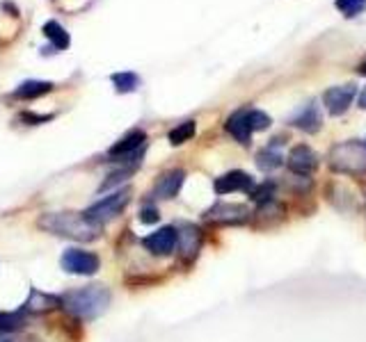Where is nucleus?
Wrapping results in <instances>:
<instances>
[{
    "mask_svg": "<svg viewBox=\"0 0 366 342\" xmlns=\"http://www.w3.org/2000/svg\"><path fill=\"white\" fill-rule=\"evenodd\" d=\"M357 94L355 85H343V87H329L323 94V103L327 107V112L332 117L343 114L348 107H351L353 98Z\"/></svg>",
    "mask_w": 366,
    "mask_h": 342,
    "instance_id": "9",
    "label": "nucleus"
},
{
    "mask_svg": "<svg viewBox=\"0 0 366 342\" xmlns=\"http://www.w3.org/2000/svg\"><path fill=\"white\" fill-rule=\"evenodd\" d=\"M158 219H160V215H158V210H156L153 206H146V208L140 210V221H142V224H156Z\"/></svg>",
    "mask_w": 366,
    "mask_h": 342,
    "instance_id": "27",
    "label": "nucleus"
},
{
    "mask_svg": "<svg viewBox=\"0 0 366 342\" xmlns=\"http://www.w3.org/2000/svg\"><path fill=\"white\" fill-rule=\"evenodd\" d=\"M357 73H360V76H366V60L360 64V67H357Z\"/></svg>",
    "mask_w": 366,
    "mask_h": 342,
    "instance_id": "29",
    "label": "nucleus"
},
{
    "mask_svg": "<svg viewBox=\"0 0 366 342\" xmlns=\"http://www.w3.org/2000/svg\"><path fill=\"white\" fill-rule=\"evenodd\" d=\"M250 219V210L245 206H238V203H217L210 210L204 212V221L217 226H229V224H245Z\"/></svg>",
    "mask_w": 366,
    "mask_h": 342,
    "instance_id": "6",
    "label": "nucleus"
},
{
    "mask_svg": "<svg viewBox=\"0 0 366 342\" xmlns=\"http://www.w3.org/2000/svg\"><path fill=\"white\" fill-rule=\"evenodd\" d=\"M360 107H364L366 110V89L360 94Z\"/></svg>",
    "mask_w": 366,
    "mask_h": 342,
    "instance_id": "30",
    "label": "nucleus"
},
{
    "mask_svg": "<svg viewBox=\"0 0 366 342\" xmlns=\"http://www.w3.org/2000/svg\"><path fill=\"white\" fill-rule=\"evenodd\" d=\"M113 85L117 87L119 94H128V91H135L137 85H140V78L135 76L133 71H122L113 76Z\"/></svg>",
    "mask_w": 366,
    "mask_h": 342,
    "instance_id": "19",
    "label": "nucleus"
},
{
    "mask_svg": "<svg viewBox=\"0 0 366 342\" xmlns=\"http://www.w3.org/2000/svg\"><path fill=\"white\" fill-rule=\"evenodd\" d=\"M334 5H336V9L341 14L355 16V14H360L362 9L366 7V0H334Z\"/></svg>",
    "mask_w": 366,
    "mask_h": 342,
    "instance_id": "24",
    "label": "nucleus"
},
{
    "mask_svg": "<svg viewBox=\"0 0 366 342\" xmlns=\"http://www.w3.org/2000/svg\"><path fill=\"white\" fill-rule=\"evenodd\" d=\"M53 119V114H44V117H39V114H30V112H25V114H21V121H25V124H30V126H37V124H44V121H51Z\"/></svg>",
    "mask_w": 366,
    "mask_h": 342,
    "instance_id": "28",
    "label": "nucleus"
},
{
    "mask_svg": "<svg viewBox=\"0 0 366 342\" xmlns=\"http://www.w3.org/2000/svg\"><path fill=\"white\" fill-rule=\"evenodd\" d=\"M329 164H332L334 171L341 173H362L366 171V146L355 140L336 144L329 151Z\"/></svg>",
    "mask_w": 366,
    "mask_h": 342,
    "instance_id": "3",
    "label": "nucleus"
},
{
    "mask_svg": "<svg viewBox=\"0 0 366 342\" xmlns=\"http://www.w3.org/2000/svg\"><path fill=\"white\" fill-rule=\"evenodd\" d=\"M192 135H195V121H183V124H179L177 128H174V131H170L168 140H170V144L179 146L183 142L192 140Z\"/></svg>",
    "mask_w": 366,
    "mask_h": 342,
    "instance_id": "21",
    "label": "nucleus"
},
{
    "mask_svg": "<svg viewBox=\"0 0 366 342\" xmlns=\"http://www.w3.org/2000/svg\"><path fill=\"white\" fill-rule=\"evenodd\" d=\"M51 89H53V85L51 82H46V80L44 82L42 80H27L14 91V96L16 98H39L44 94H49Z\"/></svg>",
    "mask_w": 366,
    "mask_h": 342,
    "instance_id": "17",
    "label": "nucleus"
},
{
    "mask_svg": "<svg viewBox=\"0 0 366 342\" xmlns=\"http://www.w3.org/2000/svg\"><path fill=\"white\" fill-rule=\"evenodd\" d=\"M270 126V117L261 112V110H250V128L254 131H265Z\"/></svg>",
    "mask_w": 366,
    "mask_h": 342,
    "instance_id": "25",
    "label": "nucleus"
},
{
    "mask_svg": "<svg viewBox=\"0 0 366 342\" xmlns=\"http://www.w3.org/2000/svg\"><path fill=\"white\" fill-rule=\"evenodd\" d=\"M291 124L296 128H300V131H305V133H318V128L323 126V119H320L318 105L314 103V100H311V103H307L296 117H293Z\"/></svg>",
    "mask_w": 366,
    "mask_h": 342,
    "instance_id": "15",
    "label": "nucleus"
},
{
    "mask_svg": "<svg viewBox=\"0 0 366 342\" xmlns=\"http://www.w3.org/2000/svg\"><path fill=\"white\" fill-rule=\"evenodd\" d=\"M144 142H146L144 131H131V133H126L122 140L110 146L108 158H113V160H131V158H137V155L144 153Z\"/></svg>",
    "mask_w": 366,
    "mask_h": 342,
    "instance_id": "7",
    "label": "nucleus"
},
{
    "mask_svg": "<svg viewBox=\"0 0 366 342\" xmlns=\"http://www.w3.org/2000/svg\"><path fill=\"white\" fill-rule=\"evenodd\" d=\"M62 308L71 313L73 317L80 320H94L103 315L110 306V290L106 285H85V288L71 290L60 297Z\"/></svg>",
    "mask_w": 366,
    "mask_h": 342,
    "instance_id": "2",
    "label": "nucleus"
},
{
    "mask_svg": "<svg viewBox=\"0 0 366 342\" xmlns=\"http://www.w3.org/2000/svg\"><path fill=\"white\" fill-rule=\"evenodd\" d=\"M137 164H140V162H131V164H126V167L113 171V173L108 176V180H103V185H101V192H106L110 188H117L119 183H124L126 178H131L133 171L137 169Z\"/></svg>",
    "mask_w": 366,
    "mask_h": 342,
    "instance_id": "20",
    "label": "nucleus"
},
{
    "mask_svg": "<svg viewBox=\"0 0 366 342\" xmlns=\"http://www.w3.org/2000/svg\"><path fill=\"white\" fill-rule=\"evenodd\" d=\"M213 188L217 194H232V192H250L254 188V180L245 171H229L225 176L215 178Z\"/></svg>",
    "mask_w": 366,
    "mask_h": 342,
    "instance_id": "11",
    "label": "nucleus"
},
{
    "mask_svg": "<svg viewBox=\"0 0 366 342\" xmlns=\"http://www.w3.org/2000/svg\"><path fill=\"white\" fill-rule=\"evenodd\" d=\"M142 246L153 256H170L177 246V228L174 226H163L156 233L146 235L142 239Z\"/></svg>",
    "mask_w": 366,
    "mask_h": 342,
    "instance_id": "8",
    "label": "nucleus"
},
{
    "mask_svg": "<svg viewBox=\"0 0 366 342\" xmlns=\"http://www.w3.org/2000/svg\"><path fill=\"white\" fill-rule=\"evenodd\" d=\"M44 34L53 41L55 48L64 51V48H67V46H69V34H67V30H64V27H62L60 23L49 21V23L44 25Z\"/></svg>",
    "mask_w": 366,
    "mask_h": 342,
    "instance_id": "18",
    "label": "nucleus"
},
{
    "mask_svg": "<svg viewBox=\"0 0 366 342\" xmlns=\"http://www.w3.org/2000/svg\"><path fill=\"white\" fill-rule=\"evenodd\" d=\"M183 178H186V173H183L181 169L168 171L165 176H160L158 183H156L153 194H156L158 199H174V197L179 194V190H181Z\"/></svg>",
    "mask_w": 366,
    "mask_h": 342,
    "instance_id": "16",
    "label": "nucleus"
},
{
    "mask_svg": "<svg viewBox=\"0 0 366 342\" xmlns=\"http://www.w3.org/2000/svg\"><path fill=\"white\" fill-rule=\"evenodd\" d=\"M128 201H131V190H128V188L115 190L113 194H110V197L96 201L94 206H89L85 212H82V215H85L89 221H94V224L103 226L106 221L115 219L119 212H122L128 206Z\"/></svg>",
    "mask_w": 366,
    "mask_h": 342,
    "instance_id": "4",
    "label": "nucleus"
},
{
    "mask_svg": "<svg viewBox=\"0 0 366 342\" xmlns=\"http://www.w3.org/2000/svg\"><path fill=\"white\" fill-rule=\"evenodd\" d=\"M227 131L232 133L241 144H250L252 128H250V110H238L227 119Z\"/></svg>",
    "mask_w": 366,
    "mask_h": 342,
    "instance_id": "14",
    "label": "nucleus"
},
{
    "mask_svg": "<svg viewBox=\"0 0 366 342\" xmlns=\"http://www.w3.org/2000/svg\"><path fill=\"white\" fill-rule=\"evenodd\" d=\"M201 230L195 224H183L177 228V246L183 258H192L197 256L199 246H201Z\"/></svg>",
    "mask_w": 366,
    "mask_h": 342,
    "instance_id": "12",
    "label": "nucleus"
},
{
    "mask_svg": "<svg viewBox=\"0 0 366 342\" xmlns=\"http://www.w3.org/2000/svg\"><path fill=\"white\" fill-rule=\"evenodd\" d=\"M62 270L69 274H78V276H92L99 272L101 261L96 254L92 251H82V249H67L62 254Z\"/></svg>",
    "mask_w": 366,
    "mask_h": 342,
    "instance_id": "5",
    "label": "nucleus"
},
{
    "mask_svg": "<svg viewBox=\"0 0 366 342\" xmlns=\"http://www.w3.org/2000/svg\"><path fill=\"white\" fill-rule=\"evenodd\" d=\"M37 226L76 242H92L101 235V226L89 221L82 212H46L37 219Z\"/></svg>",
    "mask_w": 366,
    "mask_h": 342,
    "instance_id": "1",
    "label": "nucleus"
},
{
    "mask_svg": "<svg viewBox=\"0 0 366 342\" xmlns=\"http://www.w3.org/2000/svg\"><path fill=\"white\" fill-rule=\"evenodd\" d=\"M274 194V185L265 180L263 185H259V188H252V199L254 201H261V203H268L272 199Z\"/></svg>",
    "mask_w": 366,
    "mask_h": 342,
    "instance_id": "26",
    "label": "nucleus"
},
{
    "mask_svg": "<svg viewBox=\"0 0 366 342\" xmlns=\"http://www.w3.org/2000/svg\"><path fill=\"white\" fill-rule=\"evenodd\" d=\"M256 164H259V169H263V171H272L274 167H279L282 164V155L265 149V151H261L259 155H256Z\"/></svg>",
    "mask_w": 366,
    "mask_h": 342,
    "instance_id": "23",
    "label": "nucleus"
},
{
    "mask_svg": "<svg viewBox=\"0 0 366 342\" xmlns=\"http://www.w3.org/2000/svg\"><path fill=\"white\" fill-rule=\"evenodd\" d=\"M55 308H62L60 297H53V294H46L39 290H30V297L25 299L21 306V313H32V315H44V313H51Z\"/></svg>",
    "mask_w": 366,
    "mask_h": 342,
    "instance_id": "13",
    "label": "nucleus"
},
{
    "mask_svg": "<svg viewBox=\"0 0 366 342\" xmlns=\"http://www.w3.org/2000/svg\"><path fill=\"white\" fill-rule=\"evenodd\" d=\"M23 313H3L0 310V334H12L23 327Z\"/></svg>",
    "mask_w": 366,
    "mask_h": 342,
    "instance_id": "22",
    "label": "nucleus"
},
{
    "mask_svg": "<svg viewBox=\"0 0 366 342\" xmlns=\"http://www.w3.org/2000/svg\"><path fill=\"white\" fill-rule=\"evenodd\" d=\"M286 164H289V169H291L293 173H298V176H309L311 171L316 169L318 158H316V153L309 149V146L300 144V146H296V149H291Z\"/></svg>",
    "mask_w": 366,
    "mask_h": 342,
    "instance_id": "10",
    "label": "nucleus"
}]
</instances>
